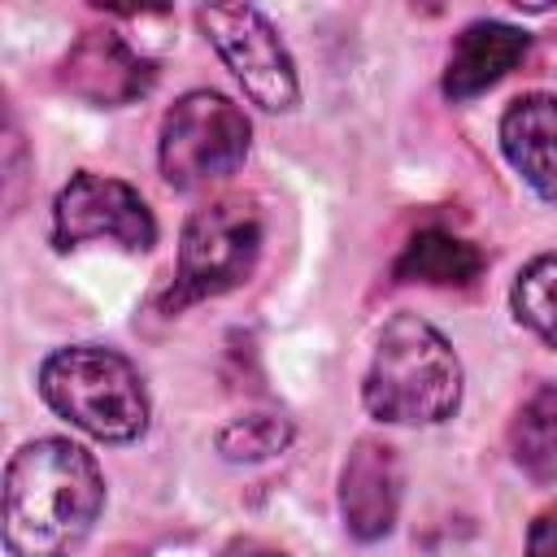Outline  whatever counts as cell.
I'll return each instance as SVG.
<instances>
[{"instance_id":"obj_15","label":"cell","mask_w":557,"mask_h":557,"mask_svg":"<svg viewBox=\"0 0 557 557\" xmlns=\"http://www.w3.org/2000/svg\"><path fill=\"white\" fill-rule=\"evenodd\" d=\"M292 422L283 418V413H265V409H257V413H239V418H226L222 426H218V435H213V448L226 457V461H244V466H252V461H270V457H278L287 444H292Z\"/></svg>"},{"instance_id":"obj_6","label":"cell","mask_w":557,"mask_h":557,"mask_svg":"<svg viewBox=\"0 0 557 557\" xmlns=\"http://www.w3.org/2000/svg\"><path fill=\"white\" fill-rule=\"evenodd\" d=\"M200 30L218 48L222 65L235 74L244 96L270 113H287L300 100L296 65L274 22L252 4H209L196 13Z\"/></svg>"},{"instance_id":"obj_12","label":"cell","mask_w":557,"mask_h":557,"mask_svg":"<svg viewBox=\"0 0 557 557\" xmlns=\"http://www.w3.org/2000/svg\"><path fill=\"white\" fill-rule=\"evenodd\" d=\"M400 283H426V287H470L483 274V252L440 226L418 231L392 270Z\"/></svg>"},{"instance_id":"obj_2","label":"cell","mask_w":557,"mask_h":557,"mask_svg":"<svg viewBox=\"0 0 557 557\" xmlns=\"http://www.w3.org/2000/svg\"><path fill=\"white\" fill-rule=\"evenodd\" d=\"M361 400L379 422L435 426L461 405V361L431 322L418 313H396L379 331Z\"/></svg>"},{"instance_id":"obj_1","label":"cell","mask_w":557,"mask_h":557,"mask_svg":"<svg viewBox=\"0 0 557 557\" xmlns=\"http://www.w3.org/2000/svg\"><path fill=\"white\" fill-rule=\"evenodd\" d=\"M104 509V474L87 448L61 435L22 444L4 466L9 557H74Z\"/></svg>"},{"instance_id":"obj_16","label":"cell","mask_w":557,"mask_h":557,"mask_svg":"<svg viewBox=\"0 0 557 557\" xmlns=\"http://www.w3.org/2000/svg\"><path fill=\"white\" fill-rule=\"evenodd\" d=\"M527 557H557V505H553V509H544V513L531 522Z\"/></svg>"},{"instance_id":"obj_3","label":"cell","mask_w":557,"mask_h":557,"mask_svg":"<svg viewBox=\"0 0 557 557\" xmlns=\"http://www.w3.org/2000/svg\"><path fill=\"white\" fill-rule=\"evenodd\" d=\"M39 396L70 426L104 444H131L148 431V387L139 370L100 344H70L44 357Z\"/></svg>"},{"instance_id":"obj_13","label":"cell","mask_w":557,"mask_h":557,"mask_svg":"<svg viewBox=\"0 0 557 557\" xmlns=\"http://www.w3.org/2000/svg\"><path fill=\"white\" fill-rule=\"evenodd\" d=\"M513 466L531 483H557V383H540L509 422Z\"/></svg>"},{"instance_id":"obj_17","label":"cell","mask_w":557,"mask_h":557,"mask_svg":"<svg viewBox=\"0 0 557 557\" xmlns=\"http://www.w3.org/2000/svg\"><path fill=\"white\" fill-rule=\"evenodd\" d=\"M218 557H287V553H283V548H274V544H265V540L239 535V540L222 544V553H218Z\"/></svg>"},{"instance_id":"obj_7","label":"cell","mask_w":557,"mask_h":557,"mask_svg":"<svg viewBox=\"0 0 557 557\" xmlns=\"http://www.w3.org/2000/svg\"><path fill=\"white\" fill-rule=\"evenodd\" d=\"M87 239H109L126 252H148L157 244L152 209L131 183L83 170L52 200V244L78 248Z\"/></svg>"},{"instance_id":"obj_14","label":"cell","mask_w":557,"mask_h":557,"mask_svg":"<svg viewBox=\"0 0 557 557\" xmlns=\"http://www.w3.org/2000/svg\"><path fill=\"white\" fill-rule=\"evenodd\" d=\"M509 305L527 331H535L548 348H557V252H544L518 270L509 287Z\"/></svg>"},{"instance_id":"obj_10","label":"cell","mask_w":557,"mask_h":557,"mask_svg":"<svg viewBox=\"0 0 557 557\" xmlns=\"http://www.w3.org/2000/svg\"><path fill=\"white\" fill-rule=\"evenodd\" d=\"M531 48V35L496 22V17H479L470 26H461V35L453 39L448 65H444V96L448 100H474L487 87H496Z\"/></svg>"},{"instance_id":"obj_4","label":"cell","mask_w":557,"mask_h":557,"mask_svg":"<svg viewBox=\"0 0 557 557\" xmlns=\"http://www.w3.org/2000/svg\"><path fill=\"white\" fill-rule=\"evenodd\" d=\"M248 139L252 126L235 100L209 87L187 91L161 117V139H157L161 178L174 191H196L218 178H231L248 157Z\"/></svg>"},{"instance_id":"obj_5","label":"cell","mask_w":557,"mask_h":557,"mask_svg":"<svg viewBox=\"0 0 557 557\" xmlns=\"http://www.w3.org/2000/svg\"><path fill=\"white\" fill-rule=\"evenodd\" d=\"M261 257V218L244 200H218L183 222L178 270L165 292V309H187L248 283Z\"/></svg>"},{"instance_id":"obj_8","label":"cell","mask_w":557,"mask_h":557,"mask_svg":"<svg viewBox=\"0 0 557 557\" xmlns=\"http://www.w3.org/2000/svg\"><path fill=\"white\" fill-rule=\"evenodd\" d=\"M152 83L157 65L113 30H83L61 61V87L96 109H122L148 96Z\"/></svg>"},{"instance_id":"obj_9","label":"cell","mask_w":557,"mask_h":557,"mask_svg":"<svg viewBox=\"0 0 557 557\" xmlns=\"http://www.w3.org/2000/svg\"><path fill=\"white\" fill-rule=\"evenodd\" d=\"M400 513V461L383 440H357L339 470V518L357 544H374Z\"/></svg>"},{"instance_id":"obj_11","label":"cell","mask_w":557,"mask_h":557,"mask_svg":"<svg viewBox=\"0 0 557 557\" xmlns=\"http://www.w3.org/2000/svg\"><path fill=\"white\" fill-rule=\"evenodd\" d=\"M500 152L540 200L557 205V96H518L500 113Z\"/></svg>"}]
</instances>
